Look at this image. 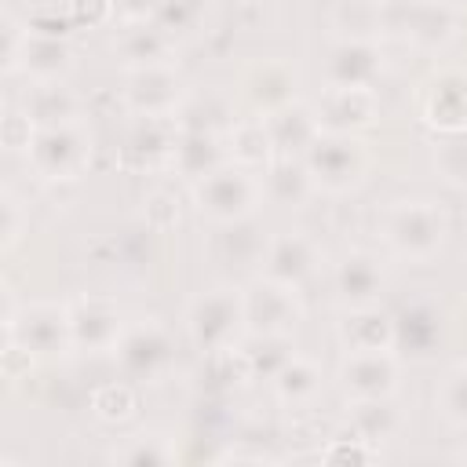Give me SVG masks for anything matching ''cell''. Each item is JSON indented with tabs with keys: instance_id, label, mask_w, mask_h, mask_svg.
I'll list each match as a JSON object with an SVG mask.
<instances>
[{
	"instance_id": "cell-16",
	"label": "cell",
	"mask_w": 467,
	"mask_h": 467,
	"mask_svg": "<svg viewBox=\"0 0 467 467\" xmlns=\"http://www.w3.org/2000/svg\"><path fill=\"white\" fill-rule=\"evenodd\" d=\"M18 66H22L26 73H33L36 80H58V73L69 69V47H66L58 36L33 33V29L26 26V44H22Z\"/></svg>"
},
{
	"instance_id": "cell-17",
	"label": "cell",
	"mask_w": 467,
	"mask_h": 467,
	"mask_svg": "<svg viewBox=\"0 0 467 467\" xmlns=\"http://www.w3.org/2000/svg\"><path fill=\"white\" fill-rule=\"evenodd\" d=\"M73 109H77V99L58 88L55 80H36L26 95H22V113L36 124V128H51V124H66L73 120Z\"/></svg>"
},
{
	"instance_id": "cell-15",
	"label": "cell",
	"mask_w": 467,
	"mask_h": 467,
	"mask_svg": "<svg viewBox=\"0 0 467 467\" xmlns=\"http://www.w3.org/2000/svg\"><path fill=\"white\" fill-rule=\"evenodd\" d=\"M263 274L277 285L296 288L310 270H314V252L299 234H281L266 244V259H263Z\"/></svg>"
},
{
	"instance_id": "cell-13",
	"label": "cell",
	"mask_w": 467,
	"mask_h": 467,
	"mask_svg": "<svg viewBox=\"0 0 467 467\" xmlns=\"http://www.w3.org/2000/svg\"><path fill=\"white\" fill-rule=\"evenodd\" d=\"M117 358L131 376H157L168 365V336L161 325H135L120 332L117 339Z\"/></svg>"
},
{
	"instance_id": "cell-28",
	"label": "cell",
	"mask_w": 467,
	"mask_h": 467,
	"mask_svg": "<svg viewBox=\"0 0 467 467\" xmlns=\"http://www.w3.org/2000/svg\"><path fill=\"white\" fill-rule=\"evenodd\" d=\"M441 412L456 423H467V365L452 368L441 387Z\"/></svg>"
},
{
	"instance_id": "cell-4",
	"label": "cell",
	"mask_w": 467,
	"mask_h": 467,
	"mask_svg": "<svg viewBox=\"0 0 467 467\" xmlns=\"http://www.w3.org/2000/svg\"><path fill=\"white\" fill-rule=\"evenodd\" d=\"M193 197L201 204V212H208L219 223H237L241 215H248L255 186L244 175V168H215L208 175L197 179Z\"/></svg>"
},
{
	"instance_id": "cell-24",
	"label": "cell",
	"mask_w": 467,
	"mask_h": 467,
	"mask_svg": "<svg viewBox=\"0 0 467 467\" xmlns=\"http://www.w3.org/2000/svg\"><path fill=\"white\" fill-rule=\"evenodd\" d=\"M230 153L241 168H259L270 161L274 153V139H270V128L266 120H241L234 124L230 131Z\"/></svg>"
},
{
	"instance_id": "cell-14",
	"label": "cell",
	"mask_w": 467,
	"mask_h": 467,
	"mask_svg": "<svg viewBox=\"0 0 467 467\" xmlns=\"http://www.w3.org/2000/svg\"><path fill=\"white\" fill-rule=\"evenodd\" d=\"M179 102V80L164 66H139L128 84V106L146 117H164Z\"/></svg>"
},
{
	"instance_id": "cell-29",
	"label": "cell",
	"mask_w": 467,
	"mask_h": 467,
	"mask_svg": "<svg viewBox=\"0 0 467 467\" xmlns=\"http://www.w3.org/2000/svg\"><path fill=\"white\" fill-rule=\"evenodd\" d=\"M153 15H157V26L164 33H175V29H186L197 18V0H161Z\"/></svg>"
},
{
	"instance_id": "cell-9",
	"label": "cell",
	"mask_w": 467,
	"mask_h": 467,
	"mask_svg": "<svg viewBox=\"0 0 467 467\" xmlns=\"http://www.w3.org/2000/svg\"><path fill=\"white\" fill-rule=\"evenodd\" d=\"M420 117L441 131H463L467 128V73L441 69L438 77H431L420 91Z\"/></svg>"
},
{
	"instance_id": "cell-1",
	"label": "cell",
	"mask_w": 467,
	"mask_h": 467,
	"mask_svg": "<svg viewBox=\"0 0 467 467\" xmlns=\"http://www.w3.org/2000/svg\"><path fill=\"white\" fill-rule=\"evenodd\" d=\"M383 237L398 255L431 259L441 248L445 219L427 201H401L383 215Z\"/></svg>"
},
{
	"instance_id": "cell-2",
	"label": "cell",
	"mask_w": 467,
	"mask_h": 467,
	"mask_svg": "<svg viewBox=\"0 0 467 467\" xmlns=\"http://www.w3.org/2000/svg\"><path fill=\"white\" fill-rule=\"evenodd\" d=\"M26 153H29V164L44 179H73V175L84 171L91 146H88V135L73 120H66V124L36 128Z\"/></svg>"
},
{
	"instance_id": "cell-3",
	"label": "cell",
	"mask_w": 467,
	"mask_h": 467,
	"mask_svg": "<svg viewBox=\"0 0 467 467\" xmlns=\"http://www.w3.org/2000/svg\"><path fill=\"white\" fill-rule=\"evenodd\" d=\"M365 164H368L365 142H358L350 135H339V131L317 135L310 142V150H306V171L325 190H347V186H354L361 179Z\"/></svg>"
},
{
	"instance_id": "cell-10",
	"label": "cell",
	"mask_w": 467,
	"mask_h": 467,
	"mask_svg": "<svg viewBox=\"0 0 467 467\" xmlns=\"http://www.w3.org/2000/svg\"><path fill=\"white\" fill-rule=\"evenodd\" d=\"M7 336L18 339L26 350L51 354V350H58L62 343H73V339H69V310L51 306V303H33V306H26L18 317L7 314Z\"/></svg>"
},
{
	"instance_id": "cell-33",
	"label": "cell",
	"mask_w": 467,
	"mask_h": 467,
	"mask_svg": "<svg viewBox=\"0 0 467 467\" xmlns=\"http://www.w3.org/2000/svg\"><path fill=\"white\" fill-rule=\"evenodd\" d=\"M438 4H445V0H438Z\"/></svg>"
},
{
	"instance_id": "cell-6",
	"label": "cell",
	"mask_w": 467,
	"mask_h": 467,
	"mask_svg": "<svg viewBox=\"0 0 467 467\" xmlns=\"http://www.w3.org/2000/svg\"><path fill=\"white\" fill-rule=\"evenodd\" d=\"M314 120L317 128L350 135L354 128H365L376 120V95L372 88H361V84H328L314 102Z\"/></svg>"
},
{
	"instance_id": "cell-11",
	"label": "cell",
	"mask_w": 467,
	"mask_h": 467,
	"mask_svg": "<svg viewBox=\"0 0 467 467\" xmlns=\"http://www.w3.org/2000/svg\"><path fill=\"white\" fill-rule=\"evenodd\" d=\"M339 376L354 398H387L394 390L398 368H394V358L387 350H350Z\"/></svg>"
},
{
	"instance_id": "cell-18",
	"label": "cell",
	"mask_w": 467,
	"mask_h": 467,
	"mask_svg": "<svg viewBox=\"0 0 467 467\" xmlns=\"http://www.w3.org/2000/svg\"><path fill=\"white\" fill-rule=\"evenodd\" d=\"M266 128H270V139H274V150L281 153H292V150H310V142L317 139V120H314V109H303V106H281L266 117Z\"/></svg>"
},
{
	"instance_id": "cell-30",
	"label": "cell",
	"mask_w": 467,
	"mask_h": 467,
	"mask_svg": "<svg viewBox=\"0 0 467 467\" xmlns=\"http://www.w3.org/2000/svg\"><path fill=\"white\" fill-rule=\"evenodd\" d=\"M441 171L452 182H467V139H449L441 146Z\"/></svg>"
},
{
	"instance_id": "cell-22",
	"label": "cell",
	"mask_w": 467,
	"mask_h": 467,
	"mask_svg": "<svg viewBox=\"0 0 467 467\" xmlns=\"http://www.w3.org/2000/svg\"><path fill=\"white\" fill-rule=\"evenodd\" d=\"M171 161L179 164V171H186L190 179H201L208 171L219 168V146H215V135L212 131H201V128H186L175 146H171Z\"/></svg>"
},
{
	"instance_id": "cell-21",
	"label": "cell",
	"mask_w": 467,
	"mask_h": 467,
	"mask_svg": "<svg viewBox=\"0 0 467 467\" xmlns=\"http://www.w3.org/2000/svg\"><path fill=\"white\" fill-rule=\"evenodd\" d=\"M441 336V317L438 310H431L427 303H412L398 314L394 321V343L412 350V354H427Z\"/></svg>"
},
{
	"instance_id": "cell-12",
	"label": "cell",
	"mask_w": 467,
	"mask_h": 467,
	"mask_svg": "<svg viewBox=\"0 0 467 467\" xmlns=\"http://www.w3.org/2000/svg\"><path fill=\"white\" fill-rule=\"evenodd\" d=\"M69 310V339L77 347H117L120 339V314L106 299H77Z\"/></svg>"
},
{
	"instance_id": "cell-25",
	"label": "cell",
	"mask_w": 467,
	"mask_h": 467,
	"mask_svg": "<svg viewBox=\"0 0 467 467\" xmlns=\"http://www.w3.org/2000/svg\"><path fill=\"white\" fill-rule=\"evenodd\" d=\"M117 47H120V55H124L128 62L157 66V58H161V55H164V47H168V33H164L161 26L135 22V26H128V29L120 33Z\"/></svg>"
},
{
	"instance_id": "cell-20",
	"label": "cell",
	"mask_w": 467,
	"mask_h": 467,
	"mask_svg": "<svg viewBox=\"0 0 467 467\" xmlns=\"http://www.w3.org/2000/svg\"><path fill=\"white\" fill-rule=\"evenodd\" d=\"M376 69H379L376 51L365 40H343L328 55V80L332 84H361V88H368Z\"/></svg>"
},
{
	"instance_id": "cell-23",
	"label": "cell",
	"mask_w": 467,
	"mask_h": 467,
	"mask_svg": "<svg viewBox=\"0 0 467 467\" xmlns=\"http://www.w3.org/2000/svg\"><path fill=\"white\" fill-rule=\"evenodd\" d=\"M347 350H387L394 343V321L376 310H354L339 328Z\"/></svg>"
},
{
	"instance_id": "cell-19",
	"label": "cell",
	"mask_w": 467,
	"mask_h": 467,
	"mask_svg": "<svg viewBox=\"0 0 467 467\" xmlns=\"http://www.w3.org/2000/svg\"><path fill=\"white\" fill-rule=\"evenodd\" d=\"M336 288H339V296H343L347 303L365 306V303L383 288V270H379V263H376L372 255L354 252V255H347V259L336 266Z\"/></svg>"
},
{
	"instance_id": "cell-7",
	"label": "cell",
	"mask_w": 467,
	"mask_h": 467,
	"mask_svg": "<svg viewBox=\"0 0 467 467\" xmlns=\"http://www.w3.org/2000/svg\"><path fill=\"white\" fill-rule=\"evenodd\" d=\"M383 22L423 47H438L452 36V11L438 0H390Z\"/></svg>"
},
{
	"instance_id": "cell-8",
	"label": "cell",
	"mask_w": 467,
	"mask_h": 467,
	"mask_svg": "<svg viewBox=\"0 0 467 467\" xmlns=\"http://www.w3.org/2000/svg\"><path fill=\"white\" fill-rule=\"evenodd\" d=\"M241 317L252 332L259 336H277L285 332L288 325H296L299 317V306L292 299V288L288 285H277L270 277L255 281L244 296H241Z\"/></svg>"
},
{
	"instance_id": "cell-26",
	"label": "cell",
	"mask_w": 467,
	"mask_h": 467,
	"mask_svg": "<svg viewBox=\"0 0 467 467\" xmlns=\"http://www.w3.org/2000/svg\"><path fill=\"white\" fill-rule=\"evenodd\" d=\"M310 190V171L306 164H292V161H277L266 168V193L277 204H296L303 201Z\"/></svg>"
},
{
	"instance_id": "cell-5",
	"label": "cell",
	"mask_w": 467,
	"mask_h": 467,
	"mask_svg": "<svg viewBox=\"0 0 467 467\" xmlns=\"http://www.w3.org/2000/svg\"><path fill=\"white\" fill-rule=\"evenodd\" d=\"M237 325H244L241 296L223 292V288L201 296L190 310V336L204 350H230V339H234Z\"/></svg>"
},
{
	"instance_id": "cell-31",
	"label": "cell",
	"mask_w": 467,
	"mask_h": 467,
	"mask_svg": "<svg viewBox=\"0 0 467 467\" xmlns=\"http://www.w3.org/2000/svg\"><path fill=\"white\" fill-rule=\"evenodd\" d=\"M109 11H113V0H69V15H73V22H88V26H99V22H106L109 18Z\"/></svg>"
},
{
	"instance_id": "cell-32",
	"label": "cell",
	"mask_w": 467,
	"mask_h": 467,
	"mask_svg": "<svg viewBox=\"0 0 467 467\" xmlns=\"http://www.w3.org/2000/svg\"><path fill=\"white\" fill-rule=\"evenodd\" d=\"M157 4L161 0H113V11H120L131 22H142L150 11H157Z\"/></svg>"
},
{
	"instance_id": "cell-27",
	"label": "cell",
	"mask_w": 467,
	"mask_h": 467,
	"mask_svg": "<svg viewBox=\"0 0 467 467\" xmlns=\"http://www.w3.org/2000/svg\"><path fill=\"white\" fill-rule=\"evenodd\" d=\"M277 390H281V398H288V401L310 398V394L317 390V368H314L310 361H303V358H288V361L277 368Z\"/></svg>"
}]
</instances>
